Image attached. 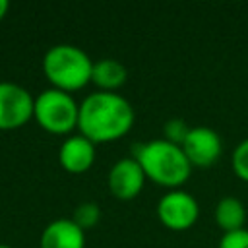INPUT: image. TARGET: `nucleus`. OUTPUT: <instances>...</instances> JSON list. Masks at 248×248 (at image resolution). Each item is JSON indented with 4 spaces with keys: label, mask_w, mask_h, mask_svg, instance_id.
I'll return each instance as SVG.
<instances>
[{
    "label": "nucleus",
    "mask_w": 248,
    "mask_h": 248,
    "mask_svg": "<svg viewBox=\"0 0 248 248\" xmlns=\"http://www.w3.org/2000/svg\"><path fill=\"white\" fill-rule=\"evenodd\" d=\"M85 231L72 219H54L41 232V248H83Z\"/></svg>",
    "instance_id": "9d476101"
},
{
    "label": "nucleus",
    "mask_w": 248,
    "mask_h": 248,
    "mask_svg": "<svg viewBox=\"0 0 248 248\" xmlns=\"http://www.w3.org/2000/svg\"><path fill=\"white\" fill-rule=\"evenodd\" d=\"M180 147L192 167H211L221 157V151H223L219 134L207 126L190 128Z\"/></svg>",
    "instance_id": "0eeeda50"
},
{
    "label": "nucleus",
    "mask_w": 248,
    "mask_h": 248,
    "mask_svg": "<svg viewBox=\"0 0 248 248\" xmlns=\"http://www.w3.org/2000/svg\"><path fill=\"white\" fill-rule=\"evenodd\" d=\"M165 140L170 141V143H176V145H182L184 138L188 136L190 128L186 126V122L182 118H170L167 124H165Z\"/></svg>",
    "instance_id": "2eb2a0df"
},
{
    "label": "nucleus",
    "mask_w": 248,
    "mask_h": 248,
    "mask_svg": "<svg viewBox=\"0 0 248 248\" xmlns=\"http://www.w3.org/2000/svg\"><path fill=\"white\" fill-rule=\"evenodd\" d=\"M219 248H248V229L223 232L219 240Z\"/></svg>",
    "instance_id": "dca6fc26"
},
{
    "label": "nucleus",
    "mask_w": 248,
    "mask_h": 248,
    "mask_svg": "<svg viewBox=\"0 0 248 248\" xmlns=\"http://www.w3.org/2000/svg\"><path fill=\"white\" fill-rule=\"evenodd\" d=\"M35 99L12 81H0V130H17L33 118Z\"/></svg>",
    "instance_id": "423d86ee"
},
{
    "label": "nucleus",
    "mask_w": 248,
    "mask_h": 248,
    "mask_svg": "<svg viewBox=\"0 0 248 248\" xmlns=\"http://www.w3.org/2000/svg\"><path fill=\"white\" fill-rule=\"evenodd\" d=\"M58 161L64 170L72 174H81L91 169L95 161V143L85 136H70L62 141L58 149Z\"/></svg>",
    "instance_id": "1a4fd4ad"
},
{
    "label": "nucleus",
    "mask_w": 248,
    "mask_h": 248,
    "mask_svg": "<svg viewBox=\"0 0 248 248\" xmlns=\"http://www.w3.org/2000/svg\"><path fill=\"white\" fill-rule=\"evenodd\" d=\"M134 126V108L118 93L97 91L79 105L78 130L93 143H108L126 136Z\"/></svg>",
    "instance_id": "f257e3e1"
},
{
    "label": "nucleus",
    "mask_w": 248,
    "mask_h": 248,
    "mask_svg": "<svg viewBox=\"0 0 248 248\" xmlns=\"http://www.w3.org/2000/svg\"><path fill=\"white\" fill-rule=\"evenodd\" d=\"M33 118L50 134H70L74 128H78L79 105L70 93L50 87L35 97Z\"/></svg>",
    "instance_id": "20e7f679"
},
{
    "label": "nucleus",
    "mask_w": 248,
    "mask_h": 248,
    "mask_svg": "<svg viewBox=\"0 0 248 248\" xmlns=\"http://www.w3.org/2000/svg\"><path fill=\"white\" fill-rule=\"evenodd\" d=\"M134 159L143 169L145 178L170 190L182 186L192 172V165L182 147L167 140H153L134 145Z\"/></svg>",
    "instance_id": "f03ea898"
},
{
    "label": "nucleus",
    "mask_w": 248,
    "mask_h": 248,
    "mask_svg": "<svg viewBox=\"0 0 248 248\" xmlns=\"http://www.w3.org/2000/svg\"><path fill=\"white\" fill-rule=\"evenodd\" d=\"M43 72L54 89L72 93L91 81L93 62L76 45H54L43 56Z\"/></svg>",
    "instance_id": "7ed1b4c3"
},
{
    "label": "nucleus",
    "mask_w": 248,
    "mask_h": 248,
    "mask_svg": "<svg viewBox=\"0 0 248 248\" xmlns=\"http://www.w3.org/2000/svg\"><path fill=\"white\" fill-rule=\"evenodd\" d=\"M128 70L122 62L114 58H101L93 62V72H91V83H95L101 91H110L114 93L118 87L126 83Z\"/></svg>",
    "instance_id": "9b49d317"
},
{
    "label": "nucleus",
    "mask_w": 248,
    "mask_h": 248,
    "mask_svg": "<svg viewBox=\"0 0 248 248\" xmlns=\"http://www.w3.org/2000/svg\"><path fill=\"white\" fill-rule=\"evenodd\" d=\"M99 219H101V209H99V205L93 203V202H83V203H79V205L76 207L74 215H72V221H74L79 229H83V231L95 227Z\"/></svg>",
    "instance_id": "ddd939ff"
},
{
    "label": "nucleus",
    "mask_w": 248,
    "mask_h": 248,
    "mask_svg": "<svg viewBox=\"0 0 248 248\" xmlns=\"http://www.w3.org/2000/svg\"><path fill=\"white\" fill-rule=\"evenodd\" d=\"M231 165H232L234 174H236L240 180L248 182V138L242 140V141L234 147L232 157H231Z\"/></svg>",
    "instance_id": "4468645a"
},
{
    "label": "nucleus",
    "mask_w": 248,
    "mask_h": 248,
    "mask_svg": "<svg viewBox=\"0 0 248 248\" xmlns=\"http://www.w3.org/2000/svg\"><path fill=\"white\" fill-rule=\"evenodd\" d=\"M159 221L170 231H186L200 217V205L196 198L184 190H169L157 203Z\"/></svg>",
    "instance_id": "39448f33"
},
{
    "label": "nucleus",
    "mask_w": 248,
    "mask_h": 248,
    "mask_svg": "<svg viewBox=\"0 0 248 248\" xmlns=\"http://www.w3.org/2000/svg\"><path fill=\"white\" fill-rule=\"evenodd\" d=\"M215 221L225 232L244 229V221H246L244 203L234 196L221 198L217 202V207H215Z\"/></svg>",
    "instance_id": "f8f14e48"
},
{
    "label": "nucleus",
    "mask_w": 248,
    "mask_h": 248,
    "mask_svg": "<svg viewBox=\"0 0 248 248\" xmlns=\"http://www.w3.org/2000/svg\"><path fill=\"white\" fill-rule=\"evenodd\" d=\"M8 10H10V4H8L6 0H0V21H2L4 16L8 14Z\"/></svg>",
    "instance_id": "f3484780"
},
{
    "label": "nucleus",
    "mask_w": 248,
    "mask_h": 248,
    "mask_svg": "<svg viewBox=\"0 0 248 248\" xmlns=\"http://www.w3.org/2000/svg\"><path fill=\"white\" fill-rule=\"evenodd\" d=\"M0 248H12V246H8V244H0Z\"/></svg>",
    "instance_id": "a211bd4d"
},
{
    "label": "nucleus",
    "mask_w": 248,
    "mask_h": 248,
    "mask_svg": "<svg viewBox=\"0 0 248 248\" xmlns=\"http://www.w3.org/2000/svg\"><path fill=\"white\" fill-rule=\"evenodd\" d=\"M145 184V172L134 157L116 161L108 170V190L114 198L128 202L134 200Z\"/></svg>",
    "instance_id": "6e6552de"
}]
</instances>
